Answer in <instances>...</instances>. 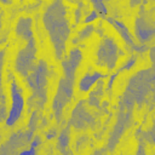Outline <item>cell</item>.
I'll use <instances>...</instances> for the list:
<instances>
[{
    "instance_id": "1",
    "label": "cell",
    "mask_w": 155,
    "mask_h": 155,
    "mask_svg": "<svg viewBox=\"0 0 155 155\" xmlns=\"http://www.w3.org/2000/svg\"><path fill=\"white\" fill-rule=\"evenodd\" d=\"M11 96H12V108L10 110V114H8V117L6 121L7 125H13L18 120V117L22 113V109H23V97H22L19 88L16 86V84H12Z\"/></svg>"
},
{
    "instance_id": "2",
    "label": "cell",
    "mask_w": 155,
    "mask_h": 155,
    "mask_svg": "<svg viewBox=\"0 0 155 155\" xmlns=\"http://www.w3.org/2000/svg\"><path fill=\"white\" fill-rule=\"evenodd\" d=\"M99 76H101V74H98V73H94V74H92V75H86V76L81 80V82H80L81 90H84V91L88 90V88L93 85V82L98 80Z\"/></svg>"
},
{
    "instance_id": "3",
    "label": "cell",
    "mask_w": 155,
    "mask_h": 155,
    "mask_svg": "<svg viewBox=\"0 0 155 155\" xmlns=\"http://www.w3.org/2000/svg\"><path fill=\"white\" fill-rule=\"evenodd\" d=\"M19 155H35V143L31 144L30 149H28V150H25V151H22Z\"/></svg>"
}]
</instances>
